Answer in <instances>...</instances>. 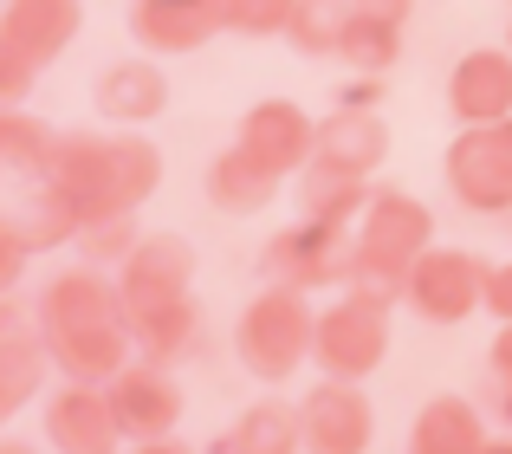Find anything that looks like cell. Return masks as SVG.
I'll list each match as a JSON object with an SVG mask.
<instances>
[{
    "label": "cell",
    "mask_w": 512,
    "mask_h": 454,
    "mask_svg": "<svg viewBox=\"0 0 512 454\" xmlns=\"http://www.w3.org/2000/svg\"><path fill=\"white\" fill-rule=\"evenodd\" d=\"M312 344V312H305L299 286H273L260 305L247 312V331H240V357H247L253 377L279 383Z\"/></svg>",
    "instance_id": "cell-1"
},
{
    "label": "cell",
    "mask_w": 512,
    "mask_h": 454,
    "mask_svg": "<svg viewBox=\"0 0 512 454\" xmlns=\"http://www.w3.org/2000/svg\"><path fill=\"white\" fill-rule=\"evenodd\" d=\"M409 299H415L422 318L454 325V318H467L487 299V266L467 260V253H422V260L409 266Z\"/></svg>",
    "instance_id": "cell-2"
},
{
    "label": "cell",
    "mask_w": 512,
    "mask_h": 454,
    "mask_svg": "<svg viewBox=\"0 0 512 454\" xmlns=\"http://www.w3.org/2000/svg\"><path fill=\"white\" fill-rule=\"evenodd\" d=\"M299 422H305V448L312 454H363L370 448V403H363L344 377L325 383Z\"/></svg>",
    "instance_id": "cell-3"
},
{
    "label": "cell",
    "mask_w": 512,
    "mask_h": 454,
    "mask_svg": "<svg viewBox=\"0 0 512 454\" xmlns=\"http://www.w3.org/2000/svg\"><path fill=\"white\" fill-rule=\"evenodd\" d=\"M318 357L331 364V377H344V383H357L363 370L383 357V325H376V305H363V299H344L338 312L318 325Z\"/></svg>",
    "instance_id": "cell-4"
},
{
    "label": "cell",
    "mask_w": 512,
    "mask_h": 454,
    "mask_svg": "<svg viewBox=\"0 0 512 454\" xmlns=\"http://www.w3.org/2000/svg\"><path fill=\"white\" fill-rule=\"evenodd\" d=\"M240 150L260 169L286 176V169H299L305 156H312V124H305L292 104H260V111L247 117V130H240Z\"/></svg>",
    "instance_id": "cell-5"
},
{
    "label": "cell",
    "mask_w": 512,
    "mask_h": 454,
    "mask_svg": "<svg viewBox=\"0 0 512 454\" xmlns=\"http://www.w3.org/2000/svg\"><path fill=\"white\" fill-rule=\"evenodd\" d=\"M448 98H454V111H461L467 124H493V117H506L512 111V59H493V52L461 59Z\"/></svg>",
    "instance_id": "cell-6"
},
{
    "label": "cell",
    "mask_w": 512,
    "mask_h": 454,
    "mask_svg": "<svg viewBox=\"0 0 512 454\" xmlns=\"http://www.w3.org/2000/svg\"><path fill=\"white\" fill-rule=\"evenodd\" d=\"M422 240H428V215L415 202H402V195H389V202H376V215H370L363 260H383V266L402 273V260H422Z\"/></svg>",
    "instance_id": "cell-7"
},
{
    "label": "cell",
    "mask_w": 512,
    "mask_h": 454,
    "mask_svg": "<svg viewBox=\"0 0 512 454\" xmlns=\"http://www.w3.org/2000/svg\"><path fill=\"white\" fill-rule=\"evenodd\" d=\"M52 435L65 442V454H104L117 435V409H104L91 390H72L52 409Z\"/></svg>",
    "instance_id": "cell-8"
},
{
    "label": "cell",
    "mask_w": 512,
    "mask_h": 454,
    "mask_svg": "<svg viewBox=\"0 0 512 454\" xmlns=\"http://www.w3.org/2000/svg\"><path fill=\"white\" fill-rule=\"evenodd\" d=\"M415 454H487L474 409L454 403V396L428 403V409H422V422H415Z\"/></svg>",
    "instance_id": "cell-9"
},
{
    "label": "cell",
    "mask_w": 512,
    "mask_h": 454,
    "mask_svg": "<svg viewBox=\"0 0 512 454\" xmlns=\"http://www.w3.org/2000/svg\"><path fill=\"white\" fill-rule=\"evenodd\" d=\"M305 442V422L286 416V403H260L234 435L221 442V454H292Z\"/></svg>",
    "instance_id": "cell-10"
},
{
    "label": "cell",
    "mask_w": 512,
    "mask_h": 454,
    "mask_svg": "<svg viewBox=\"0 0 512 454\" xmlns=\"http://www.w3.org/2000/svg\"><path fill=\"white\" fill-rule=\"evenodd\" d=\"M273 169H260L247 150H234V156H221L214 163V208H227V215H247V208H260V202H273Z\"/></svg>",
    "instance_id": "cell-11"
},
{
    "label": "cell",
    "mask_w": 512,
    "mask_h": 454,
    "mask_svg": "<svg viewBox=\"0 0 512 454\" xmlns=\"http://www.w3.org/2000/svg\"><path fill=\"white\" fill-rule=\"evenodd\" d=\"M104 111H111V117H150V111H163V78H156L150 65H117V72L104 78Z\"/></svg>",
    "instance_id": "cell-12"
},
{
    "label": "cell",
    "mask_w": 512,
    "mask_h": 454,
    "mask_svg": "<svg viewBox=\"0 0 512 454\" xmlns=\"http://www.w3.org/2000/svg\"><path fill=\"white\" fill-rule=\"evenodd\" d=\"M487 305H500L512 318V266H487Z\"/></svg>",
    "instance_id": "cell-13"
},
{
    "label": "cell",
    "mask_w": 512,
    "mask_h": 454,
    "mask_svg": "<svg viewBox=\"0 0 512 454\" xmlns=\"http://www.w3.org/2000/svg\"><path fill=\"white\" fill-rule=\"evenodd\" d=\"M493 377L512 390V331H506V344H493ZM506 403H512V396H506Z\"/></svg>",
    "instance_id": "cell-14"
},
{
    "label": "cell",
    "mask_w": 512,
    "mask_h": 454,
    "mask_svg": "<svg viewBox=\"0 0 512 454\" xmlns=\"http://www.w3.org/2000/svg\"><path fill=\"white\" fill-rule=\"evenodd\" d=\"M143 454H182V448H169V442H156V448H143Z\"/></svg>",
    "instance_id": "cell-15"
},
{
    "label": "cell",
    "mask_w": 512,
    "mask_h": 454,
    "mask_svg": "<svg viewBox=\"0 0 512 454\" xmlns=\"http://www.w3.org/2000/svg\"><path fill=\"white\" fill-rule=\"evenodd\" d=\"M487 454H512V442H500V448H487Z\"/></svg>",
    "instance_id": "cell-16"
},
{
    "label": "cell",
    "mask_w": 512,
    "mask_h": 454,
    "mask_svg": "<svg viewBox=\"0 0 512 454\" xmlns=\"http://www.w3.org/2000/svg\"><path fill=\"white\" fill-rule=\"evenodd\" d=\"M13 454H20V448H13Z\"/></svg>",
    "instance_id": "cell-17"
}]
</instances>
